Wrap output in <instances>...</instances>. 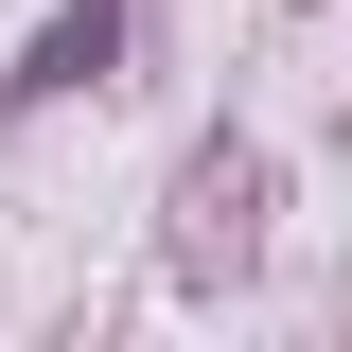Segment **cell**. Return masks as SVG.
Instances as JSON below:
<instances>
[{"label":"cell","instance_id":"obj_1","mask_svg":"<svg viewBox=\"0 0 352 352\" xmlns=\"http://www.w3.org/2000/svg\"><path fill=\"white\" fill-rule=\"evenodd\" d=\"M106 36H124V0H71V18L36 36V71H18V88H88V71H106Z\"/></svg>","mask_w":352,"mask_h":352}]
</instances>
